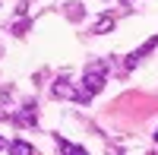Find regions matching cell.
<instances>
[{
  "label": "cell",
  "instance_id": "obj_7",
  "mask_svg": "<svg viewBox=\"0 0 158 155\" xmlns=\"http://www.w3.org/2000/svg\"><path fill=\"white\" fill-rule=\"evenodd\" d=\"M67 13H70V19H79V16H82V10H79V3H70V10H67Z\"/></svg>",
  "mask_w": 158,
  "mask_h": 155
},
{
  "label": "cell",
  "instance_id": "obj_1",
  "mask_svg": "<svg viewBox=\"0 0 158 155\" xmlns=\"http://www.w3.org/2000/svg\"><path fill=\"white\" fill-rule=\"evenodd\" d=\"M104 63H98V67H89L85 73H82V92L76 95V101H89L95 92H101L104 89Z\"/></svg>",
  "mask_w": 158,
  "mask_h": 155
},
{
  "label": "cell",
  "instance_id": "obj_5",
  "mask_svg": "<svg viewBox=\"0 0 158 155\" xmlns=\"http://www.w3.org/2000/svg\"><path fill=\"white\" fill-rule=\"evenodd\" d=\"M51 95H54V98H76L79 92H73L67 82H60V79H57V82H54V89H51Z\"/></svg>",
  "mask_w": 158,
  "mask_h": 155
},
{
  "label": "cell",
  "instance_id": "obj_3",
  "mask_svg": "<svg viewBox=\"0 0 158 155\" xmlns=\"http://www.w3.org/2000/svg\"><path fill=\"white\" fill-rule=\"evenodd\" d=\"M10 155H35V146L32 143H25V139H13V143L6 146Z\"/></svg>",
  "mask_w": 158,
  "mask_h": 155
},
{
  "label": "cell",
  "instance_id": "obj_8",
  "mask_svg": "<svg viewBox=\"0 0 158 155\" xmlns=\"http://www.w3.org/2000/svg\"><path fill=\"white\" fill-rule=\"evenodd\" d=\"M25 29H29V22H16V25H13V32H16V35H25Z\"/></svg>",
  "mask_w": 158,
  "mask_h": 155
},
{
  "label": "cell",
  "instance_id": "obj_2",
  "mask_svg": "<svg viewBox=\"0 0 158 155\" xmlns=\"http://www.w3.org/2000/svg\"><path fill=\"white\" fill-rule=\"evenodd\" d=\"M54 143H57V149H60L63 155H89L82 146H76V143H70V139H63L60 133H54Z\"/></svg>",
  "mask_w": 158,
  "mask_h": 155
},
{
  "label": "cell",
  "instance_id": "obj_4",
  "mask_svg": "<svg viewBox=\"0 0 158 155\" xmlns=\"http://www.w3.org/2000/svg\"><path fill=\"white\" fill-rule=\"evenodd\" d=\"M155 44H158V35H155V38H149V41H146V44H142L139 51H133V54H130V57H127V67H136V63H139V57H142V54H149V51H152Z\"/></svg>",
  "mask_w": 158,
  "mask_h": 155
},
{
  "label": "cell",
  "instance_id": "obj_9",
  "mask_svg": "<svg viewBox=\"0 0 158 155\" xmlns=\"http://www.w3.org/2000/svg\"><path fill=\"white\" fill-rule=\"evenodd\" d=\"M3 146H10V143H3V139H0V149H3Z\"/></svg>",
  "mask_w": 158,
  "mask_h": 155
},
{
  "label": "cell",
  "instance_id": "obj_6",
  "mask_svg": "<svg viewBox=\"0 0 158 155\" xmlns=\"http://www.w3.org/2000/svg\"><path fill=\"white\" fill-rule=\"evenodd\" d=\"M111 29H114V16H101L98 25L92 29V35H104V32H111Z\"/></svg>",
  "mask_w": 158,
  "mask_h": 155
}]
</instances>
